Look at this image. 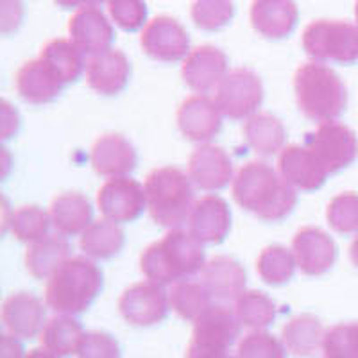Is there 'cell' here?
<instances>
[{"label":"cell","instance_id":"cell-1","mask_svg":"<svg viewBox=\"0 0 358 358\" xmlns=\"http://www.w3.org/2000/svg\"><path fill=\"white\" fill-rule=\"evenodd\" d=\"M233 197L265 222H280L294 212L297 192L268 163L249 162L235 174Z\"/></svg>","mask_w":358,"mask_h":358},{"label":"cell","instance_id":"cell-2","mask_svg":"<svg viewBox=\"0 0 358 358\" xmlns=\"http://www.w3.org/2000/svg\"><path fill=\"white\" fill-rule=\"evenodd\" d=\"M204 265V244L183 228L167 231L140 257V271L143 276L162 287L196 278L203 273Z\"/></svg>","mask_w":358,"mask_h":358},{"label":"cell","instance_id":"cell-3","mask_svg":"<svg viewBox=\"0 0 358 358\" xmlns=\"http://www.w3.org/2000/svg\"><path fill=\"white\" fill-rule=\"evenodd\" d=\"M104 287L101 267L88 257H70L45 287V305L57 315L86 312Z\"/></svg>","mask_w":358,"mask_h":358},{"label":"cell","instance_id":"cell-4","mask_svg":"<svg viewBox=\"0 0 358 358\" xmlns=\"http://www.w3.org/2000/svg\"><path fill=\"white\" fill-rule=\"evenodd\" d=\"M297 108L313 122H334L348 106L346 85L322 63H305L294 73Z\"/></svg>","mask_w":358,"mask_h":358},{"label":"cell","instance_id":"cell-5","mask_svg":"<svg viewBox=\"0 0 358 358\" xmlns=\"http://www.w3.org/2000/svg\"><path fill=\"white\" fill-rule=\"evenodd\" d=\"M147 212L158 226L181 229L188 224L190 213L196 204L194 183L188 172L178 167L155 169L145 178Z\"/></svg>","mask_w":358,"mask_h":358},{"label":"cell","instance_id":"cell-6","mask_svg":"<svg viewBox=\"0 0 358 358\" xmlns=\"http://www.w3.org/2000/svg\"><path fill=\"white\" fill-rule=\"evenodd\" d=\"M241 330L235 308L212 305L194 322L185 358H236L229 350L241 337Z\"/></svg>","mask_w":358,"mask_h":358},{"label":"cell","instance_id":"cell-7","mask_svg":"<svg viewBox=\"0 0 358 358\" xmlns=\"http://www.w3.org/2000/svg\"><path fill=\"white\" fill-rule=\"evenodd\" d=\"M303 49L315 63L358 62V27L342 20H315L303 31Z\"/></svg>","mask_w":358,"mask_h":358},{"label":"cell","instance_id":"cell-8","mask_svg":"<svg viewBox=\"0 0 358 358\" xmlns=\"http://www.w3.org/2000/svg\"><path fill=\"white\" fill-rule=\"evenodd\" d=\"M264 85L257 73L249 69L229 70L215 90V104L222 117L229 120H248L258 113L264 102Z\"/></svg>","mask_w":358,"mask_h":358},{"label":"cell","instance_id":"cell-9","mask_svg":"<svg viewBox=\"0 0 358 358\" xmlns=\"http://www.w3.org/2000/svg\"><path fill=\"white\" fill-rule=\"evenodd\" d=\"M305 147L319 159L328 174L350 167L358 156L357 134L344 124H319L305 136Z\"/></svg>","mask_w":358,"mask_h":358},{"label":"cell","instance_id":"cell-10","mask_svg":"<svg viewBox=\"0 0 358 358\" xmlns=\"http://www.w3.org/2000/svg\"><path fill=\"white\" fill-rule=\"evenodd\" d=\"M97 206L110 222H134L147 210L145 188L133 178L108 179L97 192Z\"/></svg>","mask_w":358,"mask_h":358},{"label":"cell","instance_id":"cell-11","mask_svg":"<svg viewBox=\"0 0 358 358\" xmlns=\"http://www.w3.org/2000/svg\"><path fill=\"white\" fill-rule=\"evenodd\" d=\"M118 310L131 326L147 328V326L159 324L165 321L171 310L169 292L158 283L149 280L140 281L124 290L118 301Z\"/></svg>","mask_w":358,"mask_h":358},{"label":"cell","instance_id":"cell-12","mask_svg":"<svg viewBox=\"0 0 358 358\" xmlns=\"http://www.w3.org/2000/svg\"><path fill=\"white\" fill-rule=\"evenodd\" d=\"M140 45L147 56L162 63L185 62L192 52L187 29L167 15L147 22L142 29Z\"/></svg>","mask_w":358,"mask_h":358},{"label":"cell","instance_id":"cell-13","mask_svg":"<svg viewBox=\"0 0 358 358\" xmlns=\"http://www.w3.org/2000/svg\"><path fill=\"white\" fill-rule=\"evenodd\" d=\"M69 34L85 56L95 57L111 50L115 41V29L108 17L95 4L81 6L69 22Z\"/></svg>","mask_w":358,"mask_h":358},{"label":"cell","instance_id":"cell-14","mask_svg":"<svg viewBox=\"0 0 358 358\" xmlns=\"http://www.w3.org/2000/svg\"><path fill=\"white\" fill-rule=\"evenodd\" d=\"M228 73V57L213 45H203V47L192 49L181 66L185 85L194 90L196 95L215 92Z\"/></svg>","mask_w":358,"mask_h":358},{"label":"cell","instance_id":"cell-15","mask_svg":"<svg viewBox=\"0 0 358 358\" xmlns=\"http://www.w3.org/2000/svg\"><path fill=\"white\" fill-rule=\"evenodd\" d=\"M292 255L297 268L306 276H322L337 260V245L334 238L321 228L306 226L296 233Z\"/></svg>","mask_w":358,"mask_h":358},{"label":"cell","instance_id":"cell-16","mask_svg":"<svg viewBox=\"0 0 358 358\" xmlns=\"http://www.w3.org/2000/svg\"><path fill=\"white\" fill-rule=\"evenodd\" d=\"M222 113L208 95H190L178 108V127L185 138L208 143L222 127Z\"/></svg>","mask_w":358,"mask_h":358},{"label":"cell","instance_id":"cell-17","mask_svg":"<svg viewBox=\"0 0 358 358\" xmlns=\"http://www.w3.org/2000/svg\"><path fill=\"white\" fill-rule=\"evenodd\" d=\"M188 176L194 187L204 192H219L233 185V163L222 147L204 143L192 152L188 162Z\"/></svg>","mask_w":358,"mask_h":358},{"label":"cell","instance_id":"cell-18","mask_svg":"<svg viewBox=\"0 0 358 358\" xmlns=\"http://www.w3.org/2000/svg\"><path fill=\"white\" fill-rule=\"evenodd\" d=\"M229 229H231V210L222 197L208 194L196 201L188 219V231L201 244H222L229 235Z\"/></svg>","mask_w":358,"mask_h":358},{"label":"cell","instance_id":"cell-19","mask_svg":"<svg viewBox=\"0 0 358 358\" xmlns=\"http://www.w3.org/2000/svg\"><path fill=\"white\" fill-rule=\"evenodd\" d=\"M92 167L99 176L108 179L129 178L138 165V155L133 143L122 134H102L92 147Z\"/></svg>","mask_w":358,"mask_h":358},{"label":"cell","instance_id":"cell-20","mask_svg":"<svg viewBox=\"0 0 358 358\" xmlns=\"http://www.w3.org/2000/svg\"><path fill=\"white\" fill-rule=\"evenodd\" d=\"M2 322L9 335L17 338L40 337L47 324L43 301L31 292H17L6 297L2 305Z\"/></svg>","mask_w":358,"mask_h":358},{"label":"cell","instance_id":"cell-21","mask_svg":"<svg viewBox=\"0 0 358 358\" xmlns=\"http://www.w3.org/2000/svg\"><path fill=\"white\" fill-rule=\"evenodd\" d=\"M278 172L296 192L319 190L330 176L305 145L296 143L278 155Z\"/></svg>","mask_w":358,"mask_h":358},{"label":"cell","instance_id":"cell-22","mask_svg":"<svg viewBox=\"0 0 358 358\" xmlns=\"http://www.w3.org/2000/svg\"><path fill=\"white\" fill-rule=\"evenodd\" d=\"M131 79V63L126 54L111 49L104 54L90 57L86 66V83L95 94L113 97L126 90Z\"/></svg>","mask_w":358,"mask_h":358},{"label":"cell","instance_id":"cell-23","mask_svg":"<svg viewBox=\"0 0 358 358\" xmlns=\"http://www.w3.org/2000/svg\"><path fill=\"white\" fill-rule=\"evenodd\" d=\"M17 92L25 102L41 106L56 101L65 90V83L43 59L36 57L24 63L15 78Z\"/></svg>","mask_w":358,"mask_h":358},{"label":"cell","instance_id":"cell-24","mask_svg":"<svg viewBox=\"0 0 358 358\" xmlns=\"http://www.w3.org/2000/svg\"><path fill=\"white\" fill-rule=\"evenodd\" d=\"M201 281L208 289L212 299L235 301L245 292V271L235 258L215 257L208 260L201 273Z\"/></svg>","mask_w":358,"mask_h":358},{"label":"cell","instance_id":"cell-25","mask_svg":"<svg viewBox=\"0 0 358 358\" xmlns=\"http://www.w3.org/2000/svg\"><path fill=\"white\" fill-rule=\"evenodd\" d=\"M52 228L57 235H83L95 222L92 203L79 192H66L57 196L49 208Z\"/></svg>","mask_w":358,"mask_h":358},{"label":"cell","instance_id":"cell-26","mask_svg":"<svg viewBox=\"0 0 358 358\" xmlns=\"http://www.w3.org/2000/svg\"><path fill=\"white\" fill-rule=\"evenodd\" d=\"M297 6L285 0H260L252 2L251 24L258 34L268 40L289 36L297 25Z\"/></svg>","mask_w":358,"mask_h":358},{"label":"cell","instance_id":"cell-27","mask_svg":"<svg viewBox=\"0 0 358 358\" xmlns=\"http://www.w3.org/2000/svg\"><path fill=\"white\" fill-rule=\"evenodd\" d=\"M242 134L249 149L260 156L280 155L285 149L287 131L278 117L271 113L252 115L242 127Z\"/></svg>","mask_w":358,"mask_h":358},{"label":"cell","instance_id":"cell-28","mask_svg":"<svg viewBox=\"0 0 358 358\" xmlns=\"http://www.w3.org/2000/svg\"><path fill=\"white\" fill-rule=\"evenodd\" d=\"M70 258V245L65 236L49 235L43 241L29 245L25 252V267L36 280H50L57 268Z\"/></svg>","mask_w":358,"mask_h":358},{"label":"cell","instance_id":"cell-29","mask_svg":"<svg viewBox=\"0 0 358 358\" xmlns=\"http://www.w3.org/2000/svg\"><path fill=\"white\" fill-rule=\"evenodd\" d=\"M322 324L317 317L303 313L290 319L281 331V342L285 346L287 353H292L296 357H312L322 350V341H324Z\"/></svg>","mask_w":358,"mask_h":358},{"label":"cell","instance_id":"cell-30","mask_svg":"<svg viewBox=\"0 0 358 358\" xmlns=\"http://www.w3.org/2000/svg\"><path fill=\"white\" fill-rule=\"evenodd\" d=\"M40 59H43L54 72L59 76L65 86L78 81L86 70L88 63L85 62V54L65 38H54L41 47Z\"/></svg>","mask_w":358,"mask_h":358},{"label":"cell","instance_id":"cell-31","mask_svg":"<svg viewBox=\"0 0 358 358\" xmlns=\"http://www.w3.org/2000/svg\"><path fill=\"white\" fill-rule=\"evenodd\" d=\"M124 244H126L124 229L106 219L95 220L83 233L79 241L83 252L92 260H110L122 251Z\"/></svg>","mask_w":358,"mask_h":358},{"label":"cell","instance_id":"cell-32","mask_svg":"<svg viewBox=\"0 0 358 358\" xmlns=\"http://www.w3.org/2000/svg\"><path fill=\"white\" fill-rule=\"evenodd\" d=\"M85 335L81 322L72 315H54L47 321L40 335L41 348L59 357H70L78 353L81 338Z\"/></svg>","mask_w":358,"mask_h":358},{"label":"cell","instance_id":"cell-33","mask_svg":"<svg viewBox=\"0 0 358 358\" xmlns=\"http://www.w3.org/2000/svg\"><path fill=\"white\" fill-rule=\"evenodd\" d=\"M169 303L179 317L196 322L213 305V299L203 281L192 278L172 285L169 292Z\"/></svg>","mask_w":358,"mask_h":358},{"label":"cell","instance_id":"cell-34","mask_svg":"<svg viewBox=\"0 0 358 358\" xmlns=\"http://www.w3.org/2000/svg\"><path fill=\"white\" fill-rule=\"evenodd\" d=\"M50 228H52L50 213L45 212L43 208L31 204V206H20L18 210H13L6 231L9 229L18 241L31 245L47 238L50 235Z\"/></svg>","mask_w":358,"mask_h":358},{"label":"cell","instance_id":"cell-35","mask_svg":"<svg viewBox=\"0 0 358 358\" xmlns=\"http://www.w3.org/2000/svg\"><path fill=\"white\" fill-rule=\"evenodd\" d=\"M235 313L242 326L252 331H264L276 319V305L267 294L245 290L235 303Z\"/></svg>","mask_w":358,"mask_h":358},{"label":"cell","instance_id":"cell-36","mask_svg":"<svg viewBox=\"0 0 358 358\" xmlns=\"http://www.w3.org/2000/svg\"><path fill=\"white\" fill-rule=\"evenodd\" d=\"M296 258L292 251L283 245H268L260 252L257 260L258 276L267 285L280 287L289 283L296 273Z\"/></svg>","mask_w":358,"mask_h":358},{"label":"cell","instance_id":"cell-37","mask_svg":"<svg viewBox=\"0 0 358 358\" xmlns=\"http://www.w3.org/2000/svg\"><path fill=\"white\" fill-rule=\"evenodd\" d=\"M322 353L326 358H358V322L337 324L326 331Z\"/></svg>","mask_w":358,"mask_h":358},{"label":"cell","instance_id":"cell-38","mask_svg":"<svg viewBox=\"0 0 358 358\" xmlns=\"http://www.w3.org/2000/svg\"><path fill=\"white\" fill-rule=\"evenodd\" d=\"M326 219L331 229L342 235L358 231V196L353 192H346L334 197L326 210Z\"/></svg>","mask_w":358,"mask_h":358},{"label":"cell","instance_id":"cell-39","mask_svg":"<svg viewBox=\"0 0 358 358\" xmlns=\"http://www.w3.org/2000/svg\"><path fill=\"white\" fill-rule=\"evenodd\" d=\"M236 358H287L283 342L268 331H251L236 348Z\"/></svg>","mask_w":358,"mask_h":358},{"label":"cell","instance_id":"cell-40","mask_svg":"<svg viewBox=\"0 0 358 358\" xmlns=\"http://www.w3.org/2000/svg\"><path fill=\"white\" fill-rule=\"evenodd\" d=\"M231 2H224V0H203L196 2L192 6V20L196 22L197 27L204 31H217V29L228 25L233 18Z\"/></svg>","mask_w":358,"mask_h":358},{"label":"cell","instance_id":"cell-41","mask_svg":"<svg viewBox=\"0 0 358 358\" xmlns=\"http://www.w3.org/2000/svg\"><path fill=\"white\" fill-rule=\"evenodd\" d=\"M108 11L115 24L124 31H138L145 27L147 6L138 0H117L108 4Z\"/></svg>","mask_w":358,"mask_h":358},{"label":"cell","instance_id":"cell-42","mask_svg":"<svg viewBox=\"0 0 358 358\" xmlns=\"http://www.w3.org/2000/svg\"><path fill=\"white\" fill-rule=\"evenodd\" d=\"M78 358H122L118 342L106 331H85L78 348Z\"/></svg>","mask_w":358,"mask_h":358},{"label":"cell","instance_id":"cell-43","mask_svg":"<svg viewBox=\"0 0 358 358\" xmlns=\"http://www.w3.org/2000/svg\"><path fill=\"white\" fill-rule=\"evenodd\" d=\"M18 126H20L18 113L13 110L8 101H2V138H11L13 134L18 131Z\"/></svg>","mask_w":358,"mask_h":358},{"label":"cell","instance_id":"cell-44","mask_svg":"<svg viewBox=\"0 0 358 358\" xmlns=\"http://www.w3.org/2000/svg\"><path fill=\"white\" fill-rule=\"evenodd\" d=\"M0 6H2V33L8 34L20 22L22 8L20 4H15V2H2Z\"/></svg>","mask_w":358,"mask_h":358},{"label":"cell","instance_id":"cell-45","mask_svg":"<svg viewBox=\"0 0 358 358\" xmlns=\"http://www.w3.org/2000/svg\"><path fill=\"white\" fill-rule=\"evenodd\" d=\"M27 355L24 353L20 338L13 337V335L4 334L0 338V358H25Z\"/></svg>","mask_w":358,"mask_h":358},{"label":"cell","instance_id":"cell-46","mask_svg":"<svg viewBox=\"0 0 358 358\" xmlns=\"http://www.w3.org/2000/svg\"><path fill=\"white\" fill-rule=\"evenodd\" d=\"M25 358H57V357H56V355L49 353V351H45L43 348H41V350L29 351V355Z\"/></svg>","mask_w":358,"mask_h":358},{"label":"cell","instance_id":"cell-47","mask_svg":"<svg viewBox=\"0 0 358 358\" xmlns=\"http://www.w3.org/2000/svg\"><path fill=\"white\" fill-rule=\"evenodd\" d=\"M350 257H351V262H353V264L358 267V235L355 236L353 244H351V248H350Z\"/></svg>","mask_w":358,"mask_h":358},{"label":"cell","instance_id":"cell-48","mask_svg":"<svg viewBox=\"0 0 358 358\" xmlns=\"http://www.w3.org/2000/svg\"><path fill=\"white\" fill-rule=\"evenodd\" d=\"M357 22H358V4H357Z\"/></svg>","mask_w":358,"mask_h":358}]
</instances>
